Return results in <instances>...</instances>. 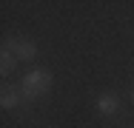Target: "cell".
<instances>
[{
	"label": "cell",
	"instance_id": "obj_1",
	"mask_svg": "<svg viewBox=\"0 0 134 128\" xmlns=\"http://www.w3.org/2000/svg\"><path fill=\"white\" fill-rule=\"evenodd\" d=\"M52 88V71L49 68H31L29 74L20 77V91L26 100H37Z\"/></svg>",
	"mask_w": 134,
	"mask_h": 128
},
{
	"label": "cell",
	"instance_id": "obj_2",
	"mask_svg": "<svg viewBox=\"0 0 134 128\" xmlns=\"http://www.w3.org/2000/svg\"><path fill=\"white\" fill-rule=\"evenodd\" d=\"M23 100V91L17 88V85H6L3 91H0V105L6 108V111H12V108H17Z\"/></svg>",
	"mask_w": 134,
	"mask_h": 128
},
{
	"label": "cell",
	"instance_id": "obj_3",
	"mask_svg": "<svg viewBox=\"0 0 134 128\" xmlns=\"http://www.w3.org/2000/svg\"><path fill=\"white\" fill-rule=\"evenodd\" d=\"M117 108H120V100H117V94L106 91V94H100V97H97V111H100L103 117H111V114H117Z\"/></svg>",
	"mask_w": 134,
	"mask_h": 128
},
{
	"label": "cell",
	"instance_id": "obj_4",
	"mask_svg": "<svg viewBox=\"0 0 134 128\" xmlns=\"http://www.w3.org/2000/svg\"><path fill=\"white\" fill-rule=\"evenodd\" d=\"M12 54H14L17 60H34V57H37V46H34L31 40H20V37H17V43H14Z\"/></svg>",
	"mask_w": 134,
	"mask_h": 128
},
{
	"label": "cell",
	"instance_id": "obj_5",
	"mask_svg": "<svg viewBox=\"0 0 134 128\" xmlns=\"http://www.w3.org/2000/svg\"><path fill=\"white\" fill-rule=\"evenodd\" d=\"M14 68H17V57L12 51H0V71L3 74H12Z\"/></svg>",
	"mask_w": 134,
	"mask_h": 128
},
{
	"label": "cell",
	"instance_id": "obj_6",
	"mask_svg": "<svg viewBox=\"0 0 134 128\" xmlns=\"http://www.w3.org/2000/svg\"><path fill=\"white\" fill-rule=\"evenodd\" d=\"M131 102H134V91H131Z\"/></svg>",
	"mask_w": 134,
	"mask_h": 128
}]
</instances>
